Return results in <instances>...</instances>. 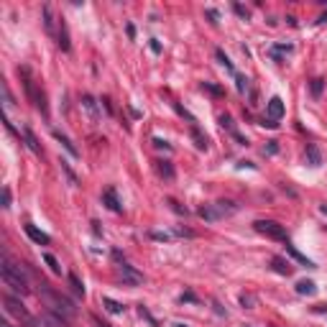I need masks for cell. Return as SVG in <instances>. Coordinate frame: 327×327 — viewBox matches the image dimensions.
<instances>
[{
  "instance_id": "1",
  "label": "cell",
  "mask_w": 327,
  "mask_h": 327,
  "mask_svg": "<svg viewBox=\"0 0 327 327\" xmlns=\"http://www.w3.org/2000/svg\"><path fill=\"white\" fill-rule=\"evenodd\" d=\"M18 74L23 77V87H26V95H28V100H31V105L36 108L39 112H44V115H49V105H46V95H44V89L39 87V82L33 80V74H31V69L28 66H21L18 69Z\"/></svg>"
},
{
  "instance_id": "2",
  "label": "cell",
  "mask_w": 327,
  "mask_h": 327,
  "mask_svg": "<svg viewBox=\"0 0 327 327\" xmlns=\"http://www.w3.org/2000/svg\"><path fill=\"white\" fill-rule=\"evenodd\" d=\"M0 276H3L5 286H10L13 291H18V294H28V284H26V276L21 274V268L13 266L8 261V258H3V266H0Z\"/></svg>"
},
{
  "instance_id": "3",
  "label": "cell",
  "mask_w": 327,
  "mask_h": 327,
  "mask_svg": "<svg viewBox=\"0 0 327 327\" xmlns=\"http://www.w3.org/2000/svg\"><path fill=\"white\" fill-rule=\"evenodd\" d=\"M112 258H115V263H118V271L123 276V284H141V281H143V274H138L136 268H133L126 258L120 256V251H112Z\"/></svg>"
},
{
  "instance_id": "4",
  "label": "cell",
  "mask_w": 327,
  "mask_h": 327,
  "mask_svg": "<svg viewBox=\"0 0 327 327\" xmlns=\"http://www.w3.org/2000/svg\"><path fill=\"white\" fill-rule=\"evenodd\" d=\"M253 228L266 235V238H274V240H286V230H284V225H279L276 220H256L253 222Z\"/></svg>"
},
{
  "instance_id": "5",
  "label": "cell",
  "mask_w": 327,
  "mask_h": 327,
  "mask_svg": "<svg viewBox=\"0 0 327 327\" xmlns=\"http://www.w3.org/2000/svg\"><path fill=\"white\" fill-rule=\"evenodd\" d=\"M266 115H268V120H274V123H279L281 118H284V100L281 97H271L266 103Z\"/></svg>"
},
{
  "instance_id": "6",
  "label": "cell",
  "mask_w": 327,
  "mask_h": 327,
  "mask_svg": "<svg viewBox=\"0 0 327 327\" xmlns=\"http://www.w3.org/2000/svg\"><path fill=\"white\" fill-rule=\"evenodd\" d=\"M5 307H8V312H10V314H18V317H23L28 325H33V320L28 317V312L23 309V304H21L18 299H13V297H5Z\"/></svg>"
},
{
  "instance_id": "7",
  "label": "cell",
  "mask_w": 327,
  "mask_h": 327,
  "mask_svg": "<svg viewBox=\"0 0 327 327\" xmlns=\"http://www.w3.org/2000/svg\"><path fill=\"white\" fill-rule=\"evenodd\" d=\"M26 235H28L33 243H39V245H49V243H51L49 235H46V233H41L36 225H26Z\"/></svg>"
},
{
  "instance_id": "8",
  "label": "cell",
  "mask_w": 327,
  "mask_h": 327,
  "mask_svg": "<svg viewBox=\"0 0 327 327\" xmlns=\"http://www.w3.org/2000/svg\"><path fill=\"white\" fill-rule=\"evenodd\" d=\"M103 202H105V205H108L112 212H123V205L118 202V195H115V189H112V187L103 192Z\"/></svg>"
},
{
  "instance_id": "9",
  "label": "cell",
  "mask_w": 327,
  "mask_h": 327,
  "mask_svg": "<svg viewBox=\"0 0 327 327\" xmlns=\"http://www.w3.org/2000/svg\"><path fill=\"white\" fill-rule=\"evenodd\" d=\"M297 294H302V297H314V294H317V284H314V281L302 279V281H297Z\"/></svg>"
},
{
  "instance_id": "10",
  "label": "cell",
  "mask_w": 327,
  "mask_h": 327,
  "mask_svg": "<svg viewBox=\"0 0 327 327\" xmlns=\"http://www.w3.org/2000/svg\"><path fill=\"white\" fill-rule=\"evenodd\" d=\"M307 164H309V166H314V169H317V166L322 164V153H320V149H317L314 143H309V146H307Z\"/></svg>"
},
{
  "instance_id": "11",
  "label": "cell",
  "mask_w": 327,
  "mask_h": 327,
  "mask_svg": "<svg viewBox=\"0 0 327 327\" xmlns=\"http://www.w3.org/2000/svg\"><path fill=\"white\" fill-rule=\"evenodd\" d=\"M271 266H274V271L281 274V276H289V274H291V263L284 261V258H279V256L271 258Z\"/></svg>"
},
{
  "instance_id": "12",
  "label": "cell",
  "mask_w": 327,
  "mask_h": 327,
  "mask_svg": "<svg viewBox=\"0 0 327 327\" xmlns=\"http://www.w3.org/2000/svg\"><path fill=\"white\" fill-rule=\"evenodd\" d=\"M192 138H195V146H197V149L199 151H207V136H202V133H199V128H197V123H192Z\"/></svg>"
},
{
  "instance_id": "13",
  "label": "cell",
  "mask_w": 327,
  "mask_h": 327,
  "mask_svg": "<svg viewBox=\"0 0 327 327\" xmlns=\"http://www.w3.org/2000/svg\"><path fill=\"white\" fill-rule=\"evenodd\" d=\"M59 46H62V51H69V31H66L64 18L59 21Z\"/></svg>"
},
{
  "instance_id": "14",
  "label": "cell",
  "mask_w": 327,
  "mask_h": 327,
  "mask_svg": "<svg viewBox=\"0 0 327 327\" xmlns=\"http://www.w3.org/2000/svg\"><path fill=\"white\" fill-rule=\"evenodd\" d=\"M284 245H286V251H289L291 256H294V258H297V261H299V263H304V266H307V268H314V263L309 261V258H307V256H302V253L297 251V248H294V245H291V243H289V240H284Z\"/></svg>"
},
{
  "instance_id": "15",
  "label": "cell",
  "mask_w": 327,
  "mask_h": 327,
  "mask_svg": "<svg viewBox=\"0 0 327 327\" xmlns=\"http://www.w3.org/2000/svg\"><path fill=\"white\" fill-rule=\"evenodd\" d=\"M23 136H26V143H28V149H31L33 153H39V156H41V146H39L36 136H33V133H31V128H23Z\"/></svg>"
},
{
  "instance_id": "16",
  "label": "cell",
  "mask_w": 327,
  "mask_h": 327,
  "mask_svg": "<svg viewBox=\"0 0 327 327\" xmlns=\"http://www.w3.org/2000/svg\"><path fill=\"white\" fill-rule=\"evenodd\" d=\"M222 215V210L215 205V207H202L199 210V218H205V220H218Z\"/></svg>"
},
{
  "instance_id": "17",
  "label": "cell",
  "mask_w": 327,
  "mask_h": 327,
  "mask_svg": "<svg viewBox=\"0 0 327 327\" xmlns=\"http://www.w3.org/2000/svg\"><path fill=\"white\" fill-rule=\"evenodd\" d=\"M54 138H56V141H59V143H62V146H64V149H66V151H69V153H72V156H80V151H77V149H74V146L69 143V138H66V136H62V133H59V131H54Z\"/></svg>"
},
{
  "instance_id": "18",
  "label": "cell",
  "mask_w": 327,
  "mask_h": 327,
  "mask_svg": "<svg viewBox=\"0 0 327 327\" xmlns=\"http://www.w3.org/2000/svg\"><path fill=\"white\" fill-rule=\"evenodd\" d=\"M44 26H46L49 33H54V13H51V5H44Z\"/></svg>"
},
{
  "instance_id": "19",
  "label": "cell",
  "mask_w": 327,
  "mask_h": 327,
  "mask_svg": "<svg viewBox=\"0 0 327 327\" xmlns=\"http://www.w3.org/2000/svg\"><path fill=\"white\" fill-rule=\"evenodd\" d=\"M215 56H218V62H220V64L225 66V69H228V72H233V74H235V69H233V62L228 59V54H225L222 49H215Z\"/></svg>"
},
{
  "instance_id": "20",
  "label": "cell",
  "mask_w": 327,
  "mask_h": 327,
  "mask_svg": "<svg viewBox=\"0 0 327 327\" xmlns=\"http://www.w3.org/2000/svg\"><path fill=\"white\" fill-rule=\"evenodd\" d=\"M103 304H105V309H108L110 314H120V312H123V304H120V302H115V299H108V297H105V299H103Z\"/></svg>"
},
{
  "instance_id": "21",
  "label": "cell",
  "mask_w": 327,
  "mask_h": 327,
  "mask_svg": "<svg viewBox=\"0 0 327 327\" xmlns=\"http://www.w3.org/2000/svg\"><path fill=\"white\" fill-rule=\"evenodd\" d=\"M156 169H159V174H161V176L174 179V169H172V164H169V161H159V164H156Z\"/></svg>"
},
{
  "instance_id": "22",
  "label": "cell",
  "mask_w": 327,
  "mask_h": 327,
  "mask_svg": "<svg viewBox=\"0 0 327 327\" xmlns=\"http://www.w3.org/2000/svg\"><path fill=\"white\" fill-rule=\"evenodd\" d=\"M220 126H222L225 131H230L233 136H238V131H235V123H233V118H230V115H220Z\"/></svg>"
},
{
  "instance_id": "23",
  "label": "cell",
  "mask_w": 327,
  "mask_h": 327,
  "mask_svg": "<svg viewBox=\"0 0 327 327\" xmlns=\"http://www.w3.org/2000/svg\"><path fill=\"white\" fill-rule=\"evenodd\" d=\"M44 261L49 263V268H51L54 274H62V266H59V261H56V258H54L51 253H44Z\"/></svg>"
},
{
  "instance_id": "24",
  "label": "cell",
  "mask_w": 327,
  "mask_h": 327,
  "mask_svg": "<svg viewBox=\"0 0 327 327\" xmlns=\"http://www.w3.org/2000/svg\"><path fill=\"white\" fill-rule=\"evenodd\" d=\"M284 51H291V46H289V44H279V46L271 49V56L276 62H284V59H281V54H284Z\"/></svg>"
},
{
  "instance_id": "25",
  "label": "cell",
  "mask_w": 327,
  "mask_h": 327,
  "mask_svg": "<svg viewBox=\"0 0 327 327\" xmlns=\"http://www.w3.org/2000/svg\"><path fill=\"white\" fill-rule=\"evenodd\" d=\"M69 284L74 286V291H77V294H82V297H85V284L80 281V276H77V274H69Z\"/></svg>"
},
{
  "instance_id": "26",
  "label": "cell",
  "mask_w": 327,
  "mask_h": 327,
  "mask_svg": "<svg viewBox=\"0 0 327 327\" xmlns=\"http://www.w3.org/2000/svg\"><path fill=\"white\" fill-rule=\"evenodd\" d=\"M322 87H325V80H322V77L312 80V95H314V97H320V95H322Z\"/></svg>"
},
{
  "instance_id": "27",
  "label": "cell",
  "mask_w": 327,
  "mask_h": 327,
  "mask_svg": "<svg viewBox=\"0 0 327 327\" xmlns=\"http://www.w3.org/2000/svg\"><path fill=\"white\" fill-rule=\"evenodd\" d=\"M235 82H238V92H245V89H248V80H245V77L235 74Z\"/></svg>"
},
{
  "instance_id": "28",
  "label": "cell",
  "mask_w": 327,
  "mask_h": 327,
  "mask_svg": "<svg viewBox=\"0 0 327 327\" xmlns=\"http://www.w3.org/2000/svg\"><path fill=\"white\" fill-rule=\"evenodd\" d=\"M202 89H210L212 95H222V89H220V87H215V85H210V82H202Z\"/></svg>"
},
{
  "instance_id": "29",
  "label": "cell",
  "mask_w": 327,
  "mask_h": 327,
  "mask_svg": "<svg viewBox=\"0 0 327 327\" xmlns=\"http://www.w3.org/2000/svg\"><path fill=\"white\" fill-rule=\"evenodd\" d=\"M233 8H235V13H238V16H240V18H243V21H248V10H245V8H243V5H240V3H235V5H233Z\"/></svg>"
},
{
  "instance_id": "30",
  "label": "cell",
  "mask_w": 327,
  "mask_h": 327,
  "mask_svg": "<svg viewBox=\"0 0 327 327\" xmlns=\"http://www.w3.org/2000/svg\"><path fill=\"white\" fill-rule=\"evenodd\" d=\"M153 146H156V149H166V151H172V146H169L166 141H161V138H153Z\"/></svg>"
},
{
  "instance_id": "31",
  "label": "cell",
  "mask_w": 327,
  "mask_h": 327,
  "mask_svg": "<svg viewBox=\"0 0 327 327\" xmlns=\"http://www.w3.org/2000/svg\"><path fill=\"white\" fill-rule=\"evenodd\" d=\"M3 207H5V210L10 207V189H8V187L3 189Z\"/></svg>"
},
{
  "instance_id": "32",
  "label": "cell",
  "mask_w": 327,
  "mask_h": 327,
  "mask_svg": "<svg viewBox=\"0 0 327 327\" xmlns=\"http://www.w3.org/2000/svg\"><path fill=\"white\" fill-rule=\"evenodd\" d=\"M151 49H153L156 54H159V51H161V44H159V41H156V39H151Z\"/></svg>"
},
{
  "instance_id": "33",
  "label": "cell",
  "mask_w": 327,
  "mask_h": 327,
  "mask_svg": "<svg viewBox=\"0 0 327 327\" xmlns=\"http://www.w3.org/2000/svg\"><path fill=\"white\" fill-rule=\"evenodd\" d=\"M126 31H128V39H136V28H133V23H128Z\"/></svg>"
},
{
  "instance_id": "34",
  "label": "cell",
  "mask_w": 327,
  "mask_h": 327,
  "mask_svg": "<svg viewBox=\"0 0 327 327\" xmlns=\"http://www.w3.org/2000/svg\"><path fill=\"white\" fill-rule=\"evenodd\" d=\"M95 327H110V325H108V322H103V320H97V317H95Z\"/></svg>"
},
{
  "instance_id": "35",
  "label": "cell",
  "mask_w": 327,
  "mask_h": 327,
  "mask_svg": "<svg viewBox=\"0 0 327 327\" xmlns=\"http://www.w3.org/2000/svg\"><path fill=\"white\" fill-rule=\"evenodd\" d=\"M320 210L325 212V215H327V202H322V205H320Z\"/></svg>"
},
{
  "instance_id": "36",
  "label": "cell",
  "mask_w": 327,
  "mask_h": 327,
  "mask_svg": "<svg viewBox=\"0 0 327 327\" xmlns=\"http://www.w3.org/2000/svg\"><path fill=\"white\" fill-rule=\"evenodd\" d=\"M174 327H184V325H174Z\"/></svg>"
},
{
  "instance_id": "37",
  "label": "cell",
  "mask_w": 327,
  "mask_h": 327,
  "mask_svg": "<svg viewBox=\"0 0 327 327\" xmlns=\"http://www.w3.org/2000/svg\"><path fill=\"white\" fill-rule=\"evenodd\" d=\"M5 327H8V325H5Z\"/></svg>"
}]
</instances>
